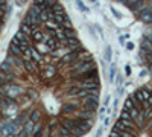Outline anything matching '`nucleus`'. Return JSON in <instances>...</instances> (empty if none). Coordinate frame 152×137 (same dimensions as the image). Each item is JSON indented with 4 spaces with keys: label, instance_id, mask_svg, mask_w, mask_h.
Segmentation results:
<instances>
[{
    "label": "nucleus",
    "instance_id": "obj_1",
    "mask_svg": "<svg viewBox=\"0 0 152 137\" xmlns=\"http://www.w3.org/2000/svg\"><path fill=\"white\" fill-rule=\"evenodd\" d=\"M78 88H81V90H96V88H99V79L94 78V79H85V81H81V82H76L75 84Z\"/></svg>",
    "mask_w": 152,
    "mask_h": 137
},
{
    "label": "nucleus",
    "instance_id": "obj_2",
    "mask_svg": "<svg viewBox=\"0 0 152 137\" xmlns=\"http://www.w3.org/2000/svg\"><path fill=\"white\" fill-rule=\"evenodd\" d=\"M3 90H5V93H6V96L8 98H17L20 93H21V88L19 87V85H14V84H11V82H8V84H5L3 85Z\"/></svg>",
    "mask_w": 152,
    "mask_h": 137
},
{
    "label": "nucleus",
    "instance_id": "obj_3",
    "mask_svg": "<svg viewBox=\"0 0 152 137\" xmlns=\"http://www.w3.org/2000/svg\"><path fill=\"white\" fill-rule=\"evenodd\" d=\"M97 98H99V96H90V98L82 99L84 110H91V111H94V110L97 108V105H99V102H97Z\"/></svg>",
    "mask_w": 152,
    "mask_h": 137
},
{
    "label": "nucleus",
    "instance_id": "obj_4",
    "mask_svg": "<svg viewBox=\"0 0 152 137\" xmlns=\"http://www.w3.org/2000/svg\"><path fill=\"white\" fill-rule=\"evenodd\" d=\"M138 17H140L141 22L152 23V9H151V8H143L141 11L138 12Z\"/></svg>",
    "mask_w": 152,
    "mask_h": 137
},
{
    "label": "nucleus",
    "instance_id": "obj_5",
    "mask_svg": "<svg viewBox=\"0 0 152 137\" xmlns=\"http://www.w3.org/2000/svg\"><path fill=\"white\" fill-rule=\"evenodd\" d=\"M78 60H79V50L78 52H71V53H66L64 57H62L61 62L62 64H73Z\"/></svg>",
    "mask_w": 152,
    "mask_h": 137
},
{
    "label": "nucleus",
    "instance_id": "obj_6",
    "mask_svg": "<svg viewBox=\"0 0 152 137\" xmlns=\"http://www.w3.org/2000/svg\"><path fill=\"white\" fill-rule=\"evenodd\" d=\"M9 53H12L14 57H21V55H23V50L20 49V46L17 44L15 41H12V43L9 44Z\"/></svg>",
    "mask_w": 152,
    "mask_h": 137
},
{
    "label": "nucleus",
    "instance_id": "obj_7",
    "mask_svg": "<svg viewBox=\"0 0 152 137\" xmlns=\"http://www.w3.org/2000/svg\"><path fill=\"white\" fill-rule=\"evenodd\" d=\"M32 38H34L35 41H37V43H41V41H46V40H47V37L44 35L41 31L35 29V31H34V34H32Z\"/></svg>",
    "mask_w": 152,
    "mask_h": 137
},
{
    "label": "nucleus",
    "instance_id": "obj_8",
    "mask_svg": "<svg viewBox=\"0 0 152 137\" xmlns=\"http://www.w3.org/2000/svg\"><path fill=\"white\" fill-rule=\"evenodd\" d=\"M55 73H56V69H55V67H47L46 70L41 73V76H43L44 79H50L53 75H55Z\"/></svg>",
    "mask_w": 152,
    "mask_h": 137
},
{
    "label": "nucleus",
    "instance_id": "obj_9",
    "mask_svg": "<svg viewBox=\"0 0 152 137\" xmlns=\"http://www.w3.org/2000/svg\"><path fill=\"white\" fill-rule=\"evenodd\" d=\"M34 128H35V122H32L31 119H29V121H28V122L24 123V128H23V130L26 131V134H29V136H32V133H34Z\"/></svg>",
    "mask_w": 152,
    "mask_h": 137
},
{
    "label": "nucleus",
    "instance_id": "obj_10",
    "mask_svg": "<svg viewBox=\"0 0 152 137\" xmlns=\"http://www.w3.org/2000/svg\"><path fill=\"white\" fill-rule=\"evenodd\" d=\"M79 117L81 119H93L94 111H91V110H82V111H79Z\"/></svg>",
    "mask_w": 152,
    "mask_h": 137
},
{
    "label": "nucleus",
    "instance_id": "obj_11",
    "mask_svg": "<svg viewBox=\"0 0 152 137\" xmlns=\"http://www.w3.org/2000/svg\"><path fill=\"white\" fill-rule=\"evenodd\" d=\"M79 60H81L82 62H91V61H93L91 55L88 53L87 50H82V53H79Z\"/></svg>",
    "mask_w": 152,
    "mask_h": 137
},
{
    "label": "nucleus",
    "instance_id": "obj_12",
    "mask_svg": "<svg viewBox=\"0 0 152 137\" xmlns=\"http://www.w3.org/2000/svg\"><path fill=\"white\" fill-rule=\"evenodd\" d=\"M34 27L32 26H29V24H26V23H23L21 24V27H20V32H23V34H26V35H32L34 34Z\"/></svg>",
    "mask_w": 152,
    "mask_h": 137
},
{
    "label": "nucleus",
    "instance_id": "obj_13",
    "mask_svg": "<svg viewBox=\"0 0 152 137\" xmlns=\"http://www.w3.org/2000/svg\"><path fill=\"white\" fill-rule=\"evenodd\" d=\"M12 69H14V67H12L8 61H5L2 66H0V72H2V73H12Z\"/></svg>",
    "mask_w": 152,
    "mask_h": 137
},
{
    "label": "nucleus",
    "instance_id": "obj_14",
    "mask_svg": "<svg viewBox=\"0 0 152 137\" xmlns=\"http://www.w3.org/2000/svg\"><path fill=\"white\" fill-rule=\"evenodd\" d=\"M32 49H34V47H31V46H29V47H28V49H26V50L23 52V55H21V57H23V61L34 60V58H32V57H34V55H32Z\"/></svg>",
    "mask_w": 152,
    "mask_h": 137
},
{
    "label": "nucleus",
    "instance_id": "obj_15",
    "mask_svg": "<svg viewBox=\"0 0 152 137\" xmlns=\"http://www.w3.org/2000/svg\"><path fill=\"white\" fill-rule=\"evenodd\" d=\"M24 69L28 70V72H34L35 69H37V66H35V62H32V60H29V61H24Z\"/></svg>",
    "mask_w": 152,
    "mask_h": 137
},
{
    "label": "nucleus",
    "instance_id": "obj_16",
    "mask_svg": "<svg viewBox=\"0 0 152 137\" xmlns=\"http://www.w3.org/2000/svg\"><path fill=\"white\" fill-rule=\"evenodd\" d=\"M76 111V105H71V104H67L62 107V113H75Z\"/></svg>",
    "mask_w": 152,
    "mask_h": 137
},
{
    "label": "nucleus",
    "instance_id": "obj_17",
    "mask_svg": "<svg viewBox=\"0 0 152 137\" xmlns=\"http://www.w3.org/2000/svg\"><path fill=\"white\" fill-rule=\"evenodd\" d=\"M38 52H40V53H41V52H43V53L50 52V49H49V46L46 44V41H43V43H40V44H38Z\"/></svg>",
    "mask_w": 152,
    "mask_h": 137
},
{
    "label": "nucleus",
    "instance_id": "obj_18",
    "mask_svg": "<svg viewBox=\"0 0 152 137\" xmlns=\"http://www.w3.org/2000/svg\"><path fill=\"white\" fill-rule=\"evenodd\" d=\"M40 117H41V113L38 111V110H35V111H32V114H31V121L37 123L40 121Z\"/></svg>",
    "mask_w": 152,
    "mask_h": 137
},
{
    "label": "nucleus",
    "instance_id": "obj_19",
    "mask_svg": "<svg viewBox=\"0 0 152 137\" xmlns=\"http://www.w3.org/2000/svg\"><path fill=\"white\" fill-rule=\"evenodd\" d=\"M140 113H141V111L138 110V107H134V108H131V110H129V114H131V117H132V119H137V117L140 116Z\"/></svg>",
    "mask_w": 152,
    "mask_h": 137
},
{
    "label": "nucleus",
    "instance_id": "obj_20",
    "mask_svg": "<svg viewBox=\"0 0 152 137\" xmlns=\"http://www.w3.org/2000/svg\"><path fill=\"white\" fill-rule=\"evenodd\" d=\"M136 105H134V102H132V99L131 98H128L126 100H125V107H123V110H126V111H129L131 108H134Z\"/></svg>",
    "mask_w": 152,
    "mask_h": 137
},
{
    "label": "nucleus",
    "instance_id": "obj_21",
    "mask_svg": "<svg viewBox=\"0 0 152 137\" xmlns=\"http://www.w3.org/2000/svg\"><path fill=\"white\" fill-rule=\"evenodd\" d=\"M46 24V27L49 31H56V27H58V23L56 22H53V20H50V22H47V23H44Z\"/></svg>",
    "mask_w": 152,
    "mask_h": 137
},
{
    "label": "nucleus",
    "instance_id": "obj_22",
    "mask_svg": "<svg viewBox=\"0 0 152 137\" xmlns=\"http://www.w3.org/2000/svg\"><path fill=\"white\" fill-rule=\"evenodd\" d=\"M59 136H61V137H75L73 134H71V133L67 130L66 126H62V128H61V131H59Z\"/></svg>",
    "mask_w": 152,
    "mask_h": 137
},
{
    "label": "nucleus",
    "instance_id": "obj_23",
    "mask_svg": "<svg viewBox=\"0 0 152 137\" xmlns=\"http://www.w3.org/2000/svg\"><path fill=\"white\" fill-rule=\"evenodd\" d=\"M76 5H78V8L81 9V11H82L84 14H87V12H88V8L84 5V2H82V0H76Z\"/></svg>",
    "mask_w": 152,
    "mask_h": 137
},
{
    "label": "nucleus",
    "instance_id": "obj_24",
    "mask_svg": "<svg viewBox=\"0 0 152 137\" xmlns=\"http://www.w3.org/2000/svg\"><path fill=\"white\" fill-rule=\"evenodd\" d=\"M120 119H122V121H129V119H132V117H131L129 111H126V110H123V111H122V114H120Z\"/></svg>",
    "mask_w": 152,
    "mask_h": 137
},
{
    "label": "nucleus",
    "instance_id": "obj_25",
    "mask_svg": "<svg viewBox=\"0 0 152 137\" xmlns=\"http://www.w3.org/2000/svg\"><path fill=\"white\" fill-rule=\"evenodd\" d=\"M105 60L106 61L111 60V47H110V46H106V47H105Z\"/></svg>",
    "mask_w": 152,
    "mask_h": 137
},
{
    "label": "nucleus",
    "instance_id": "obj_26",
    "mask_svg": "<svg viewBox=\"0 0 152 137\" xmlns=\"http://www.w3.org/2000/svg\"><path fill=\"white\" fill-rule=\"evenodd\" d=\"M141 93H143V98H145V100H148L152 95H151V91L148 88H141Z\"/></svg>",
    "mask_w": 152,
    "mask_h": 137
},
{
    "label": "nucleus",
    "instance_id": "obj_27",
    "mask_svg": "<svg viewBox=\"0 0 152 137\" xmlns=\"http://www.w3.org/2000/svg\"><path fill=\"white\" fill-rule=\"evenodd\" d=\"M32 55H34L32 58H34L35 61H40V60H41V57H40V52H38L37 49H32Z\"/></svg>",
    "mask_w": 152,
    "mask_h": 137
},
{
    "label": "nucleus",
    "instance_id": "obj_28",
    "mask_svg": "<svg viewBox=\"0 0 152 137\" xmlns=\"http://www.w3.org/2000/svg\"><path fill=\"white\" fill-rule=\"evenodd\" d=\"M114 75H116V66H114V64H111V67H110V79H111V82L114 79Z\"/></svg>",
    "mask_w": 152,
    "mask_h": 137
},
{
    "label": "nucleus",
    "instance_id": "obj_29",
    "mask_svg": "<svg viewBox=\"0 0 152 137\" xmlns=\"http://www.w3.org/2000/svg\"><path fill=\"white\" fill-rule=\"evenodd\" d=\"M5 11H6V5H2V6H0V18H3Z\"/></svg>",
    "mask_w": 152,
    "mask_h": 137
},
{
    "label": "nucleus",
    "instance_id": "obj_30",
    "mask_svg": "<svg viewBox=\"0 0 152 137\" xmlns=\"http://www.w3.org/2000/svg\"><path fill=\"white\" fill-rule=\"evenodd\" d=\"M111 12H113V14H114V15H116V17H117V18H122V14H120V12H119V11H116V9H114V8H113V9H111Z\"/></svg>",
    "mask_w": 152,
    "mask_h": 137
},
{
    "label": "nucleus",
    "instance_id": "obj_31",
    "mask_svg": "<svg viewBox=\"0 0 152 137\" xmlns=\"http://www.w3.org/2000/svg\"><path fill=\"white\" fill-rule=\"evenodd\" d=\"M5 98H6L5 90H3V88H0V100H2V99H5Z\"/></svg>",
    "mask_w": 152,
    "mask_h": 137
},
{
    "label": "nucleus",
    "instance_id": "obj_32",
    "mask_svg": "<svg viewBox=\"0 0 152 137\" xmlns=\"http://www.w3.org/2000/svg\"><path fill=\"white\" fill-rule=\"evenodd\" d=\"M126 49H128V50H132V49H134V43L128 41V43H126Z\"/></svg>",
    "mask_w": 152,
    "mask_h": 137
},
{
    "label": "nucleus",
    "instance_id": "obj_33",
    "mask_svg": "<svg viewBox=\"0 0 152 137\" xmlns=\"http://www.w3.org/2000/svg\"><path fill=\"white\" fill-rule=\"evenodd\" d=\"M26 2H28V0H15V3L19 5V6H21V5H24Z\"/></svg>",
    "mask_w": 152,
    "mask_h": 137
},
{
    "label": "nucleus",
    "instance_id": "obj_34",
    "mask_svg": "<svg viewBox=\"0 0 152 137\" xmlns=\"http://www.w3.org/2000/svg\"><path fill=\"white\" fill-rule=\"evenodd\" d=\"M146 60H148V61H149V62L152 64V52H149V53L146 55Z\"/></svg>",
    "mask_w": 152,
    "mask_h": 137
},
{
    "label": "nucleus",
    "instance_id": "obj_35",
    "mask_svg": "<svg viewBox=\"0 0 152 137\" xmlns=\"http://www.w3.org/2000/svg\"><path fill=\"white\" fill-rule=\"evenodd\" d=\"M125 73H126V75H131V67H129V66L125 67Z\"/></svg>",
    "mask_w": 152,
    "mask_h": 137
},
{
    "label": "nucleus",
    "instance_id": "obj_36",
    "mask_svg": "<svg viewBox=\"0 0 152 137\" xmlns=\"http://www.w3.org/2000/svg\"><path fill=\"white\" fill-rule=\"evenodd\" d=\"M108 102H110V96H106V98H105V100H103V107L108 105Z\"/></svg>",
    "mask_w": 152,
    "mask_h": 137
},
{
    "label": "nucleus",
    "instance_id": "obj_37",
    "mask_svg": "<svg viewBox=\"0 0 152 137\" xmlns=\"http://www.w3.org/2000/svg\"><path fill=\"white\" fill-rule=\"evenodd\" d=\"M146 75H148V72H146V70H141V72H140V76H141V78H143V76H146Z\"/></svg>",
    "mask_w": 152,
    "mask_h": 137
},
{
    "label": "nucleus",
    "instance_id": "obj_38",
    "mask_svg": "<svg viewBox=\"0 0 152 137\" xmlns=\"http://www.w3.org/2000/svg\"><path fill=\"white\" fill-rule=\"evenodd\" d=\"M110 123V117H105V121H103V125H108Z\"/></svg>",
    "mask_w": 152,
    "mask_h": 137
},
{
    "label": "nucleus",
    "instance_id": "obj_39",
    "mask_svg": "<svg viewBox=\"0 0 152 137\" xmlns=\"http://www.w3.org/2000/svg\"><path fill=\"white\" fill-rule=\"evenodd\" d=\"M90 3H93V5H96V6H99V2H97V0H90Z\"/></svg>",
    "mask_w": 152,
    "mask_h": 137
},
{
    "label": "nucleus",
    "instance_id": "obj_40",
    "mask_svg": "<svg viewBox=\"0 0 152 137\" xmlns=\"http://www.w3.org/2000/svg\"><path fill=\"white\" fill-rule=\"evenodd\" d=\"M2 5H6V0H0V6Z\"/></svg>",
    "mask_w": 152,
    "mask_h": 137
},
{
    "label": "nucleus",
    "instance_id": "obj_41",
    "mask_svg": "<svg viewBox=\"0 0 152 137\" xmlns=\"http://www.w3.org/2000/svg\"><path fill=\"white\" fill-rule=\"evenodd\" d=\"M2 26H3V18H0V29H2Z\"/></svg>",
    "mask_w": 152,
    "mask_h": 137
},
{
    "label": "nucleus",
    "instance_id": "obj_42",
    "mask_svg": "<svg viewBox=\"0 0 152 137\" xmlns=\"http://www.w3.org/2000/svg\"><path fill=\"white\" fill-rule=\"evenodd\" d=\"M6 137H17L15 134H6Z\"/></svg>",
    "mask_w": 152,
    "mask_h": 137
},
{
    "label": "nucleus",
    "instance_id": "obj_43",
    "mask_svg": "<svg viewBox=\"0 0 152 137\" xmlns=\"http://www.w3.org/2000/svg\"><path fill=\"white\" fill-rule=\"evenodd\" d=\"M149 72H151V73H152V64H151V67H149Z\"/></svg>",
    "mask_w": 152,
    "mask_h": 137
},
{
    "label": "nucleus",
    "instance_id": "obj_44",
    "mask_svg": "<svg viewBox=\"0 0 152 137\" xmlns=\"http://www.w3.org/2000/svg\"><path fill=\"white\" fill-rule=\"evenodd\" d=\"M2 82H3V79H2V78H0V84H2Z\"/></svg>",
    "mask_w": 152,
    "mask_h": 137
},
{
    "label": "nucleus",
    "instance_id": "obj_45",
    "mask_svg": "<svg viewBox=\"0 0 152 137\" xmlns=\"http://www.w3.org/2000/svg\"><path fill=\"white\" fill-rule=\"evenodd\" d=\"M151 95H152V90H151Z\"/></svg>",
    "mask_w": 152,
    "mask_h": 137
},
{
    "label": "nucleus",
    "instance_id": "obj_46",
    "mask_svg": "<svg viewBox=\"0 0 152 137\" xmlns=\"http://www.w3.org/2000/svg\"><path fill=\"white\" fill-rule=\"evenodd\" d=\"M151 41H152V37H151Z\"/></svg>",
    "mask_w": 152,
    "mask_h": 137
}]
</instances>
